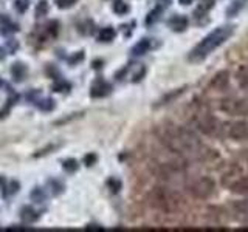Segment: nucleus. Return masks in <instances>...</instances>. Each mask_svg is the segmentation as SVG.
<instances>
[{"label": "nucleus", "instance_id": "obj_20", "mask_svg": "<svg viewBox=\"0 0 248 232\" xmlns=\"http://www.w3.org/2000/svg\"><path fill=\"white\" fill-rule=\"evenodd\" d=\"M62 167H64L65 172L73 174V172H76L78 169H79V164H78V161L75 158H68V160H65L64 162H62Z\"/></svg>", "mask_w": 248, "mask_h": 232}, {"label": "nucleus", "instance_id": "obj_27", "mask_svg": "<svg viewBox=\"0 0 248 232\" xmlns=\"http://www.w3.org/2000/svg\"><path fill=\"white\" fill-rule=\"evenodd\" d=\"M113 11L116 14H124V13H127L129 11V6L126 3H123V2H116L113 5Z\"/></svg>", "mask_w": 248, "mask_h": 232}, {"label": "nucleus", "instance_id": "obj_14", "mask_svg": "<svg viewBox=\"0 0 248 232\" xmlns=\"http://www.w3.org/2000/svg\"><path fill=\"white\" fill-rule=\"evenodd\" d=\"M116 33H115V29L112 27H106L99 31V34H98V41L99 42H112L113 39H115Z\"/></svg>", "mask_w": 248, "mask_h": 232}, {"label": "nucleus", "instance_id": "obj_15", "mask_svg": "<svg viewBox=\"0 0 248 232\" xmlns=\"http://www.w3.org/2000/svg\"><path fill=\"white\" fill-rule=\"evenodd\" d=\"M36 107L42 112H51V110H54L56 104H54V101L51 98H44L41 101H36Z\"/></svg>", "mask_w": 248, "mask_h": 232}, {"label": "nucleus", "instance_id": "obj_28", "mask_svg": "<svg viewBox=\"0 0 248 232\" xmlns=\"http://www.w3.org/2000/svg\"><path fill=\"white\" fill-rule=\"evenodd\" d=\"M58 5V8H61V10H65V8H70V6H73L78 0H54Z\"/></svg>", "mask_w": 248, "mask_h": 232}, {"label": "nucleus", "instance_id": "obj_23", "mask_svg": "<svg viewBox=\"0 0 248 232\" xmlns=\"http://www.w3.org/2000/svg\"><path fill=\"white\" fill-rule=\"evenodd\" d=\"M160 14H161V6H157L154 11L149 13V15L146 17V23L147 25H152V23H155L158 19H160Z\"/></svg>", "mask_w": 248, "mask_h": 232}, {"label": "nucleus", "instance_id": "obj_4", "mask_svg": "<svg viewBox=\"0 0 248 232\" xmlns=\"http://www.w3.org/2000/svg\"><path fill=\"white\" fill-rule=\"evenodd\" d=\"M214 189H216V183L208 176L200 178V180H197L191 186L192 195L197 197V198H208L214 192Z\"/></svg>", "mask_w": 248, "mask_h": 232}, {"label": "nucleus", "instance_id": "obj_10", "mask_svg": "<svg viewBox=\"0 0 248 232\" xmlns=\"http://www.w3.org/2000/svg\"><path fill=\"white\" fill-rule=\"evenodd\" d=\"M110 90H112V87L107 82H104V81H96L95 84H93L92 90H90V95L93 98H103V96H107L108 93H110Z\"/></svg>", "mask_w": 248, "mask_h": 232}, {"label": "nucleus", "instance_id": "obj_39", "mask_svg": "<svg viewBox=\"0 0 248 232\" xmlns=\"http://www.w3.org/2000/svg\"><path fill=\"white\" fill-rule=\"evenodd\" d=\"M2 53H3V51H2V50H0V59H3V54H2Z\"/></svg>", "mask_w": 248, "mask_h": 232}, {"label": "nucleus", "instance_id": "obj_21", "mask_svg": "<svg viewBox=\"0 0 248 232\" xmlns=\"http://www.w3.org/2000/svg\"><path fill=\"white\" fill-rule=\"evenodd\" d=\"M48 13V2L46 0H41L36 6V17H44Z\"/></svg>", "mask_w": 248, "mask_h": 232}, {"label": "nucleus", "instance_id": "obj_38", "mask_svg": "<svg viewBox=\"0 0 248 232\" xmlns=\"http://www.w3.org/2000/svg\"><path fill=\"white\" fill-rule=\"evenodd\" d=\"M3 181H5V180H3V178H2V176H0V186H2V184H3Z\"/></svg>", "mask_w": 248, "mask_h": 232}, {"label": "nucleus", "instance_id": "obj_25", "mask_svg": "<svg viewBox=\"0 0 248 232\" xmlns=\"http://www.w3.org/2000/svg\"><path fill=\"white\" fill-rule=\"evenodd\" d=\"M14 8H16V11H17L19 14H23V13H27L28 11V0H16L14 2Z\"/></svg>", "mask_w": 248, "mask_h": 232}, {"label": "nucleus", "instance_id": "obj_30", "mask_svg": "<svg viewBox=\"0 0 248 232\" xmlns=\"http://www.w3.org/2000/svg\"><path fill=\"white\" fill-rule=\"evenodd\" d=\"M50 184H51V188H53V193L54 195H59V193L64 190V186H62L61 183H58L56 180H51V181H48Z\"/></svg>", "mask_w": 248, "mask_h": 232}, {"label": "nucleus", "instance_id": "obj_40", "mask_svg": "<svg viewBox=\"0 0 248 232\" xmlns=\"http://www.w3.org/2000/svg\"><path fill=\"white\" fill-rule=\"evenodd\" d=\"M2 85H3V81H2V79H0V87H2Z\"/></svg>", "mask_w": 248, "mask_h": 232}, {"label": "nucleus", "instance_id": "obj_1", "mask_svg": "<svg viewBox=\"0 0 248 232\" xmlns=\"http://www.w3.org/2000/svg\"><path fill=\"white\" fill-rule=\"evenodd\" d=\"M160 138L170 150L178 155H188V157H199L202 155L203 144L200 139L192 133L191 130L177 127V126H166L160 130Z\"/></svg>", "mask_w": 248, "mask_h": 232}, {"label": "nucleus", "instance_id": "obj_37", "mask_svg": "<svg viewBox=\"0 0 248 232\" xmlns=\"http://www.w3.org/2000/svg\"><path fill=\"white\" fill-rule=\"evenodd\" d=\"M178 2H180L182 5H189V3L194 2V0H178Z\"/></svg>", "mask_w": 248, "mask_h": 232}, {"label": "nucleus", "instance_id": "obj_18", "mask_svg": "<svg viewBox=\"0 0 248 232\" xmlns=\"http://www.w3.org/2000/svg\"><path fill=\"white\" fill-rule=\"evenodd\" d=\"M149 48H151V42L147 41V39H143V41H140L134 48H132V53H134L135 56H138V54H144Z\"/></svg>", "mask_w": 248, "mask_h": 232}, {"label": "nucleus", "instance_id": "obj_22", "mask_svg": "<svg viewBox=\"0 0 248 232\" xmlns=\"http://www.w3.org/2000/svg\"><path fill=\"white\" fill-rule=\"evenodd\" d=\"M30 197H31V200L34 201V203H42V201L45 200V192L41 188H34Z\"/></svg>", "mask_w": 248, "mask_h": 232}, {"label": "nucleus", "instance_id": "obj_33", "mask_svg": "<svg viewBox=\"0 0 248 232\" xmlns=\"http://www.w3.org/2000/svg\"><path fill=\"white\" fill-rule=\"evenodd\" d=\"M95 161H96V155H93V153L87 155V157L84 158L85 166H93V162H95Z\"/></svg>", "mask_w": 248, "mask_h": 232}, {"label": "nucleus", "instance_id": "obj_19", "mask_svg": "<svg viewBox=\"0 0 248 232\" xmlns=\"http://www.w3.org/2000/svg\"><path fill=\"white\" fill-rule=\"evenodd\" d=\"M245 3H247V0H234L228 8H227V14L228 15H236L242 8L245 6Z\"/></svg>", "mask_w": 248, "mask_h": 232}, {"label": "nucleus", "instance_id": "obj_8", "mask_svg": "<svg viewBox=\"0 0 248 232\" xmlns=\"http://www.w3.org/2000/svg\"><path fill=\"white\" fill-rule=\"evenodd\" d=\"M11 77L14 82H23L28 76V67L23 64V62H14L10 68Z\"/></svg>", "mask_w": 248, "mask_h": 232}, {"label": "nucleus", "instance_id": "obj_3", "mask_svg": "<svg viewBox=\"0 0 248 232\" xmlns=\"http://www.w3.org/2000/svg\"><path fill=\"white\" fill-rule=\"evenodd\" d=\"M151 204L165 212H174L182 204V198L178 193L168 190L166 188H157L151 193Z\"/></svg>", "mask_w": 248, "mask_h": 232}, {"label": "nucleus", "instance_id": "obj_16", "mask_svg": "<svg viewBox=\"0 0 248 232\" xmlns=\"http://www.w3.org/2000/svg\"><path fill=\"white\" fill-rule=\"evenodd\" d=\"M228 84V72H220L214 76L213 79V87L216 88H223Z\"/></svg>", "mask_w": 248, "mask_h": 232}, {"label": "nucleus", "instance_id": "obj_2", "mask_svg": "<svg viewBox=\"0 0 248 232\" xmlns=\"http://www.w3.org/2000/svg\"><path fill=\"white\" fill-rule=\"evenodd\" d=\"M234 33V27L232 25H225L219 27L214 31H211L206 37H203L202 41L194 46L192 51L189 53V59L191 60H202L208 58L214 50L219 48L220 45H223L228 39Z\"/></svg>", "mask_w": 248, "mask_h": 232}, {"label": "nucleus", "instance_id": "obj_13", "mask_svg": "<svg viewBox=\"0 0 248 232\" xmlns=\"http://www.w3.org/2000/svg\"><path fill=\"white\" fill-rule=\"evenodd\" d=\"M20 217H22V220L25 221V223H34V221L39 218V214L34 211L33 207L25 206V207H22V211H20Z\"/></svg>", "mask_w": 248, "mask_h": 232}, {"label": "nucleus", "instance_id": "obj_26", "mask_svg": "<svg viewBox=\"0 0 248 232\" xmlns=\"http://www.w3.org/2000/svg\"><path fill=\"white\" fill-rule=\"evenodd\" d=\"M65 88H70V84H67L62 79H59L53 84V91H65Z\"/></svg>", "mask_w": 248, "mask_h": 232}, {"label": "nucleus", "instance_id": "obj_36", "mask_svg": "<svg viewBox=\"0 0 248 232\" xmlns=\"http://www.w3.org/2000/svg\"><path fill=\"white\" fill-rule=\"evenodd\" d=\"M87 229H95V231H101V229H103V228H98L96 224H89V226H87Z\"/></svg>", "mask_w": 248, "mask_h": 232}, {"label": "nucleus", "instance_id": "obj_11", "mask_svg": "<svg viewBox=\"0 0 248 232\" xmlns=\"http://www.w3.org/2000/svg\"><path fill=\"white\" fill-rule=\"evenodd\" d=\"M169 27L172 28L174 31H185L186 27H188V19L185 17L182 14H177V15H172L169 20Z\"/></svg>", "mask_w": 248, "mask_h": 232}, {"label": "nucleus", "instance_id": "obj_35", "mask_svg": "<svg viewBox=\"0 0 248 232\" xmlns=\"http://www.w3.org/2000/svg\"><path fill=\"white\" fill-rule=\"evenodd\" d=\"M82 59H84V51H79V53L76 54V56H73V58L70 59L68 62H70V64L73 65V64H76V62H79V60H82Z\"/></svg>", "mask_w": 248, "mask_h": 232}, {"label": "nucleus", "instance_id": "obj_7", "mask_svg": "<svg viewBox=\"0 0 248 232\" xmlns=\"http://www.w3.org/2000/svg\"><path fill=\"white\" fill-rule=\"evenodd\" d=\"M197 126L199 129L203 131V133L206 135H213L214 131H216V126H217V121L213 118V116H209V115H202L200 118L197 119Z\"/></svg>", "mask_w": 248, "mask_h": 232}, {"label": "nucleus", "instance_id": "obj_34", "mask_svg": "<svg viewBox=\"0 0 248 232\" xmlns=\"http://www.w3.org/2000/svg\"><path fill=\"white\" fill-rule=\"evenodd\" d=\"M19 48V44L17 41H14V39H11L10 42H8V50H10V53H14L16 50Z\"/></svg>", "mask_w": 248, "mask_h": 232}, {"label": "nucleus", "instance_id": "obj_24", "mask_svg": "<svg viewBox=\"0 0 248 232\" xmlns=\"http://www.w3.org/2000/svg\"><path fill=\"white\" fill-rule=\"evenodd\" d=\"M234 209H236L237 214L248 217V200H242V201H237V203H234Z\"/></svg>", "mask_w": 248, "mask_h": 232}, {"label": "nucleus", "instance_id": "obj_9", "mask_svg": "<svg viewBox=\"0 0 248 232\" xmlns=\"http://www.w3.org/2000/svg\"><path fill=\"white\" fill-rule=\"evenodd\" d=\"M19 25L14 23L8 15L0 14V34H11V33H17Z\"/></svg>", "mask_w": 248, "mask_h": 232}, {"label": "nucleus", "instance_id": "obj_29", "mask_svg": "<svg viewBox=\"0 0 248 232\" xmlns=\"http://www.w3.org/2000/svg\"><path fill=\"white\" fill-rule=\"evenodd\" d=\"M59 27V23L56 22V20H53V22H50L48 25H46V31H48V34L50 36H56L58 34V28Z\"/></svg>", "mask_w": 248, "mask_h": 232}, {"label": "nucleus", "instance_id": "obj_6", "mask_svg": "<svg viewBox=\"0 0 248 232\" xmlns=\"http://www.w3.org/2000/svg\"><path fill=\"white\" fill-rule=\"evenodd\" d=\"M228 135L232 139H244L248 136V124L244 121L232 122L228 129Z\"/></svg>", "mask_w": 248, "mask_h": 232}, {"label": "nucleus", "instance_id": "obj_12", "mask_svg": "<svg viewBox=\"0 0 248 232\" xmlns=\"http://www.w3.org/2000/svg\"><path fill=\"white\" fill-rule=\"evenodd\" d=\"M231 190L236 193H248V176L237 178V180L231 184Z\"/></svg>", "mask_w": 248, "mask_h": 232}, {"label": "nucleus", "instance_id": "obj_17", "mask_svg": "<svg viewBox=\"0 0 248 232\" xmlns=\"http://www.w3.org/2000/svg\"><path fill=\"white\" fill-rule=\"evenodd\" d=\"M19 99V96L17 95H14V96H10L8 98V101H6V104H5V107L0 110V119H5L8 115H10V112H11V107H14V104H16V101Z\"/></svg>", "mask_w": 248, "mask_h": 232}, {"label": "nucleus", "instance_id": "obj_31", "mask_svg": "<svg viewBox=\"0 0 248 232\" xmlns=\"http://www.w3.org/2000/svg\"><path fill=\"white\" fill-rule=\"evenodd\" d=\"M108 186H110V189L113 190V192H118L120 190V188H121V183L118 181V180H113V178H112V180H108V183H107Z\"/></svg>", "mask_w": 248, "mask_h": 232}, {"label": "nucleus", "instance_id": "obj_32", "mask_svg": "<svg viewBox=\"0 0 248 232\" xmlns=\"http://www.w3.org/2000/svg\"><path fill=\"white\" fill-rule=\"evenodd\" d=\"M20 189V184L17 181H11L10 184V190H8V193H11V195H14V193H17Z\"/></svg>", "mask_w": 248, "mask_h": 232}, {"label": "nucleus", "instance_id": "obj_5", "mask_svg": "<svg viewBox=\"0 0 248 232\" xmlns=\"http://www.w3.org/2000/svg\"><path fill=\"white\" fill-rule=\"evenodd\" d=\"M220 107L223 112H227L230 115H245L248 112L245 101L240 99H225Z\"/></svg>", "mask_w": 248, "mask_h": 232}]
</instances>
